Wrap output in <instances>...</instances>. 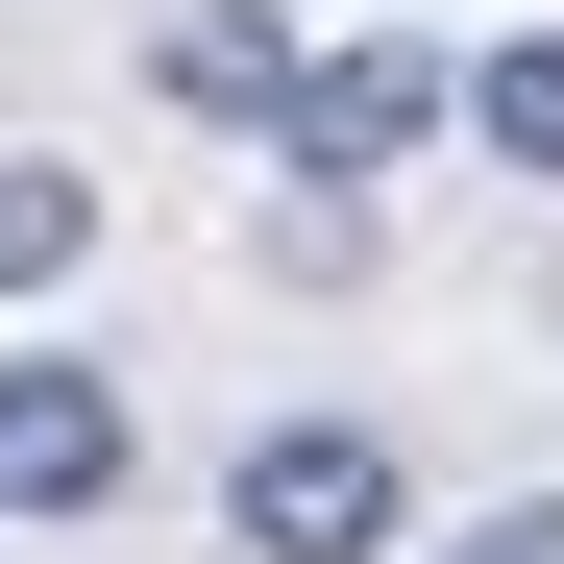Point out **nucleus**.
Segmentation results:
<instances>
[{
	"label": "nucleus",
	"mask_w": 564,
	"mask_h": 564,
	"mask_svg": "<svg viewBox=\"0 0 564 564\" xmlns=\"http://www.w3.org/2000/svg\"><path fill=\"white\" fill-rule=\"evenodd\" d=\"M99 270V172L74 148H0V295H74Z\"/></svg>",
	"instance_id": "20e7f679"
},
{
	"label": "nucleus",
	"mask_w": 564,
	"mask_h": 564,
	"mask_svg": "<svg viewBox=\"0 0 564 564\" xmlns=\"http://www.w3.org/2000/svg\"><path fill=\"white\" fill-rule=\"evenodd\" d=\"M172 99L197 123H295V25H270V0H197V25H172Z\"/></svg>",
	"instance_id": "39448f33"
},
{
	"label": "nucleus",
	"mask_w": 564,
	"mask_h": 564,
	"mask_svg": "<svg viewBox=\"0 0 564 564\" xmlns=\"http://www.w3.org/2000/svg\"><path fill=\"white\" fill-rule=\"evenodd\" d=\"M442 123H491V172H540V197H564V25H516L491 74H442Z\"/></svg>",
	"instance_id": "423d86ee"
},
{
	"label": "nucleus",
	"mask_w": 564,
	"mask_h": 564,
	"mask_svg": "<svg viewBox=\"0 0 564 564\" xmlns=\"http://www.w3.org/2000/svg\"><path fill=\"white\" fill-rule=\"evenodd\" d=\"M295 172H393V148H442V50L417 25H344V50H295V123H270Z\"/></svg>",
	"instance_id": "7ed1b4c3"
},
{
	"label": "nucleus",
	"mask_w": 564,
	"mask_h": 564,
	"mask_svg": "<svg viewBox=\"0 0 564 564\" xmlns=\"http://www.w3.org/2000/svg\"><path fill=\"white\" fill-rule=\"evenodd\" d=\"M393 540H417V466L368 417H270L221 466V564H393Z\"/></svg>",
	"instance_id": "f257e3e1"
},
{
	"label": "nucleus",
	"mask_w": 564,
	"mask_h": 564,
	"mask_svg": "<svg viewBox=\"0 0 564 564\" xmlns=\"http://www.w3.org/2000/svg\"><path fill=\"white\" fill-rule=\"evenodd\" d=\"M123 466H148L123 368H74V344H0V516H123Z\"/></svg>",
	"instance_id": "f03ea898"
}]
</instances>
